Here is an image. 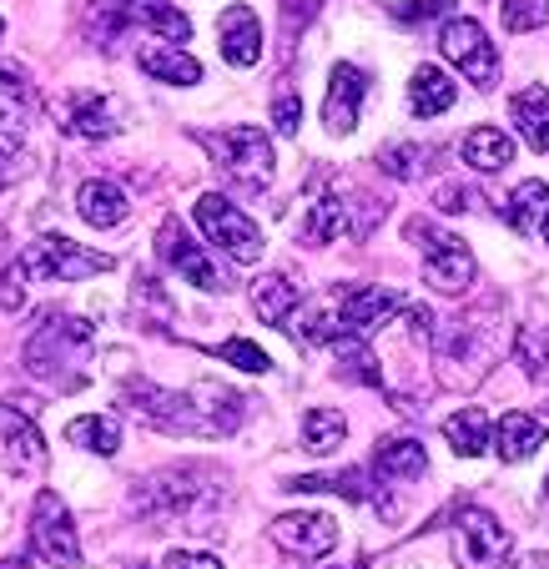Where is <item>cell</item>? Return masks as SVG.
<instances>
[{
	"label": "cell",
	"mask_w": 549,
	"mask_h": 569,
	"mask_svg": "<svg viewBox=\"0 0 549 569\" xmlns=\"http://www.w3.org/2000/svg\"><path fill=\"white\" fill-rule=\"evenodd\" d=\"M91 353V322L87 318H71V312H46L41 328L31 333L26 343V368L36 378H51L61 388H76L81 378L71 368H81V358Z\"/></svg>",
	"instance_id": "1"
},
{
	"label": "cell",
	"mask_w": 549,
	"mask_h": 569,
	"mask_svg": "<svg viewBox=\"0 0 549 569\" xmlns=\"http://www.w3.org/2000/svg\"><path fill=\"white\" fill-rule=\"evenodd\" d=\"M453 565L459 569H515V539L489 509L469 505L453 515Z\"/></svg>",
	"instance_id": "2"
},
{
	"label": "cell",
	"mask_w": 549,
	"mask_h": 569,
	"mask_svg": "<svg viewBox=\"0 0 549 569\" xmlns=\"http://www.w3.org/2000/svg\"><path fill=\"white\" fill-rule=\"evenodd\" d=\"M207 157L222 167L227 177H238L242 187H268L272 182V141L258 127H227V131H202Z\"/></svg>",
	"instance_id": "3"
},
{
	"label": "cell",
	"mask_w": 549,
	"mask_h": 569,
	"mask_svg": "<svg viewBox=\"0 0 549 569\" xmlns=\"http://www.w3.org/2000/svg\"><path fill=\"white\" fill-rule=\"evenodd\" d=\"M202 499H207V469H197V463H177V469L151 473V479L137 489V515L167 525V519H187Z\"/></svg>",
	"instance_id": "4"
},
{
	"label": "cell",
	"mask_w": 549,
	"mask_h": 569,
	"mask_svg": "<svg viewBox=\"0 0 549 569\" xmlns=\"http://www.w3.org/2000/svg\"><path fill=\"white\" fill-rule=\"evenodd\" d=\"M197 227L207 232V242L212 248H222L232 262H258L262 258V232L258 222H252L242 207H232L222 192H202L197 197Z\"/></svg>",
	"instance_id": "5"
},
{
	"label": "cell",
	"mask_w": 549,
	"mask_h": 569,
	"mask_svg": "<svg viewBox=\"0 0 549 569\" xmlns=\"http://www.w3.org/2000/svg\"><path fill=\"white\" fill-rule=\"evenodd\" d=\"M21 268H26V278H46V282H87V278L111 272V258L81 248L71 237H36L31 248L21 252Z\"/></svg>",
	"instance_id": "6"
},
{
	"label": "cell",
	"mask_w": 549,
	"mask_h": 569,
	"mask_svg": "<svg viewBox=\"0 0 549 569\" xmlns=\"http://www.w3.org/2000/svg\"><path fill=\"white\" fill-rule=\"evenodd\" d=\"M439 51L449 66H459L463 81H475V87H495L499 81V51L489 46L485 26L469 21V16H449V21H443Z\"/></svg>",
	"instance_id": "7"
},
{
	"label": "cell",
	"mask_w": 549,
	"mask_h": 569,
	"mask_svg": "<svg viewBox=\"0 0 549 569\" xmlns=\"http://www.w3.org/2000/svg\"><path fill=\"white\" fill-rule=\"evenodd\" d=\"M31 555L46 559L51 569H76L81 565V539H76L71 509L61 505V495H36L31 509Z\"/></svg>",
	"instance_id": "8"
},
{
	"label": "cell",
	"mask_w": 549,
	"mask_h": 569,
	"mask_svg": "<svg viewBox=\"0 0 549 569\" xmlns=\"http://www.w3.org/2000/svg\"><path fill=\"white\" fill-rule=\"evenodd\" d=\"M409 237L423 242V278L439 292H463L475 282V252L463 248V237L439 232V227H429V222H413Z\"/></svg>",
	"instance_id": "9"
},
{
	"label": "cell",
	"mask_w": 549,
	"mask_h": 569,
	"mask_svg": "<svg viewBox=\"0 0 549 569\" xmlns=\"http://www.w3.org/2000/svg\"><path fill=\"white\" fill-rule=\"evenodd\" d=\"M403 308H409V298H403L399 288H338V298H333V312L348 338L378 333V328H383L388 318H399Z\"/></svg>",
	"instance_id": "10"
},
{
	"label": "cell",
	"mask_w": 549,
	"mask_h": 569,
	"mask_svg": "<svg viewBox=\"0 0 549 569\" xmlns=\"http://www.w3.org/2000/svg\"><path fill=\"white\" fill-rule=\"evenodd\" d=\"M157 252H162L167 268H172L177 278H187L192 288H202V292H222L227 288L222 272H217V262L207 258V248H197L177 217H167L162 222V232H157Z\"/></svg>",
	"instance_id": "11"
},
{
	"label": "cell",
	"mask_w": 549,
	"mask_h": 569,
	"mask_svg": "<svg viewBox=\"0 0 549 569\" xmlns=\"http://www.w3.org/2000/svg\"><path fill=\"white\" fill-rule=\"evenodd\" d=\"M272 539L298 559H323L338 549V519L318 515V509H298V515L272 519Z\"/></svg>",
	"instance_id": "12"
},
{
	"label": "cell",
	"mask_w": 549,
	"mask_h": 569,
	"mask_svg": "<svg viewBox=\"0 0 549 569\" xmlns=\"http://www.w3.org/2000/svg\"><path fill=\"white\" fill-rule=\"evenodd\" d=\"M0 453H6V473H16V479H31L46 469V439L31 423V413L0 409Z\"/></svg>",
	"instance_id": "13"
},
{
	"label": "cell",
	"mask_w": 549,
	"mask_h": 569,
	"mask_svg": "<svg viewBox=\"0 0 549 569\" xmlns=\"http://www.w3.org/2000/svg\"><path fill=\"white\" fill-rule=\"evenodd\" d=\"M363 97H368V76L358 71L353 61L333 66V76H328V97H323V127L333 131V137H348V131H358Z\"/></svg>",
	"instance_id": "14"
},
{
	"label": "cell",
	"mask_w": 549,
	"mask_h": 569,
	"mask_svg": "<svg viewBox=\"0 0 549 569\" xmlns=\"http://www.w3.org/2000/svg\"><path fill=\"white\" fill-rule=\"evenodd\" d=\"M217 41H222V61L252 71L262 61V21L252 6H227L222 21H217Z\"/></svg>",
	"instance_id": "15"
},
{
	"label": "cell",
	"mask_w": 549,
	"mask_h": 569,
	"mask_svg": "<svg viewBox=\"0 0 549 569\" xmlns=\"http://www.w3.org/2000/svg\"><path fill=\"white\" fill-rule=\"evenodd\" d=\"M61 127L71 137H87V141H101V137H117L121 131V101L117 97H101V91H81L61 107Z\"/></svg>",
	"instance_id": "16"
},
{
	"label": "cell",
	"mask_w": 549,
	"mask_h": 569,
	"mask_svg": "<svg viewBox=\"0 0 549 569\" xmlns=\"http://www.w3.org/2000/svg\"><path fill=\"white\" fill-rule=\"evenodd\" d=\"M348 212H353V207H348L338 192H318L298 217V242H308V248L338 242V237L348 232Z\"/></svg>",
	"instance_id": "17"
},
{
	"label": "cell",
	"mask_w": 549,
	"mask_h": 569,
	"mask_svg": "<svg viewBox=\"0 0 549 569\" xmlns=\"http://www.w3.org/2000/svg\"><path fill=\"white\" fill-rule=\"evenodd\" d=\"M429 473V453L419 439H383L373 449V479L378 483H413Z\"/></svg>",
	"instance_id": "18"
},
{
	"label": "cell",
	"mask_w": 549,
	"mask_h": 569,
	"mask_svg": "<svg viewBox=\"0 0 549 569\" xmlns=\"http://www.w3.org/2000/svg\"><path fill=\"white\" fill-rule=\"evenodd\" d=\"M535 449H545V419H535V413L515 409V413H505V419L495 423V453H499L505 463L535 459Z\"/></svg>",
	"instance_id": "19"
},
{
	"label": "cell",
	"mask_w": 549,
	"mask_h": 569,
	"mask_svg": "<svg viewBox=\"0 0 549 569\" xmlns=\"http://www.w3.org/2000/svg\"><path fill=\"white\" fill-rule=\"evenodd\" d=\"M76 212H81V222H91V227H121L131 217V202L117 182L91 177V182L76 187Z\"/></svg>",
	"instance_id": "20"
},
{
	"label": "cell",
	"mask_w": 549,
	"mask_h": 569,
	"mask_svg": "<svg viewBox=\"0 0 549 569\" xmlns=\"http://www.w3.org/2000/svg\"><path fill=\"white\" fill-rule=\"evenodd\" d=\"M302 308V288L282 272H268V278L252 282V312H258L268 328H288L292 312Z\"/></svg>",
	"instance_id": "21"
},
{
	"label": "cell",
	"mask_w": 549,
	"mask_h": 569,
	"mask_svg": "<svg viewBox=\"0 0 549 569\" xmlns=\"http://www.w3.org/2000/svg\"><path fill=\"white\" fill-rule=\"evenodd\" d=\"M137 66L151 81H167V87H197V81H202V61L187 56L182 46H147V51L137 56Z\"/></svg>",
	"instance_id": "22"
},
{
	"label": "cell",
	"mask_w": 549,
	"mask_h": 569,
	"mask_svg": "<svg viewBox=\"0 0 549 569\" xmlns=\"http://www.w3.org/2000/svg\"><path fill=\"white\" fill-rule=\"evenodd\" d=\"M121 16H127V26H147V31L167 36L172 46H182L192 36V21L177 11L172 0H121Z\"/></svg>",
	"instance_id": "23"
},
{
	"label": "cell",
	"mask_w": 549,
	"mask_h": 569,
	"mask_svg": "<svg viewBox=\"0 0 549 569\" xmlns=\"http://www.w3.org/2000/svg\"><path fill=\"white\" fill-rule=\"evenodd\" d=\"M453 101H459V87H453L439 66H419V71H413V81H409V111L413 117H443Z\"/></svg>",
	"instance_id": "24"
},
{
	"label": "cell",
	"mask_w": 549,
	"mask_h": 569,
	"mask_svg": "<svg viewBox=\"0 0 549 569\" xmlns=\"http://www.w3.org/2000/svg\"><path fill=\"white\" fill-rule=\"evenodd\" d=\"M463 161L475 167V172H505L509 161H515V137L499 127H475L463 137Z\"/></svg>",
	"instance_id": "25"
},
{
	"label": "cell",
	"mask_w": 549,
	"mask_h": 569,
	"mask_svg": "<svg viewBox=\"0 0 549 569\" xmlns=\"http://www.w3.org/2000/svg\"><path fill=\"white\" fill-rule=\"evenodd\" d=\"M509 117H515L519 137L529 141L535 151H549V91L545 87H529L509 97Z\"/></svg>",
	"instance_id": "26"
},
{
	"label": "cell",
	"mask_w": 549,
	"mask_h": 569,
	"mask_svg": "<svg viewBox=\"0 0 549 569\" xmlns=\"http://www.w3.org/2000/svg\"><path fill=\"white\" fill-rule=\"evenodd\" d=\"M66 443H71V449H87V453L111 459V453L121 449V419H117V413H87V419H71V423H66Z\"/></svg>",
	"instance_id": "27"
},
{
	"label": "cell",
	"mask_w": 549,
	"mask_h": 569,
	"mask_svg": "<svg viewBox=\"0 0 549 569\" xmlns=\"http://www.w3.org/2000/svg\"><path fill=\"white\" fill-rule=\"evenodd\" d=\"M348 439V419L338 409H308L302 413V449L308 453H338Z\"/></svg>",
	"instance_id": "28"
},
{
	"label": "cell",
	"mask_w": 549,
	"mask_h": 569,
	"mask_svg": "<svg viewBox=\"0 0 549 569\" xmlns=\"http://www.w3.org/2000/svg\"><path fill=\"white\" fill-rule=\"evenodd\" d=\"M443 439H449V449L459 459H479L489 449V419L479 409H463L453 419H443Z\"/></svg>",
	"instance_id": "29"
},
{
	"label": "cell",
	"mask_w": 549,
	"mask_h": 569,
	"mask_svg": "<svg viewBox=\"0 0 549 569\" xmlns=\"http://www.w3.org/2000/svg\"><path fill=\"white\" fill-rule=\"evenodd\" d=\"M545 212H549V187L545 182H519L515 197H509V227L529 237V232H539Z\"/></svg>",
	"instance_id": "30"
},
{
	"label": "cell",
	"mask_w": 549,
	"mask_h": 569,
	"mask_svg": "<svg viewBox=\"0 0 549 569\" xmlns=\"http://www.w3.org/2000/svg\"><path fill=\"white\" fill-rule=\"evenodd\" d=\"M292 495H343L353 505L368 499V473L363 469H343V473H328V479H292L288 483Z\"/></svg>",
	"instance_id": "31"
},
{
	"label": "cell",
	"mask_w": 549,
	"mask_h": 569,
	"mask_svg": "<svg viewBox=\"0 0 549 569\" xmlns=\"http://www.w3.org/2000/svg\"><path fill=\"white\" fill-rule=\"evenodd\" d=\"M333 353H338V368H343L348 378H358V383H368V388H383V373H378V363H373V353H368V343L363 338H338L333 343Z\"/></svg>",
	"instance_id": "32"
},
{
	"label": "cell",
	"mask_w": 549,
	"mask_h": 569,
	"mask_svg": "<svg viewBox=\"0 0 549 569\" xmlns=\"http://www.w3.org/2000/svg\"><path fill=\"white\" fill-rule=\"evenodd\" d=\"M515 363L525 368L529 378H549V328L539 333V328H525V333L515 338Z\"/></svg>",
	"instance_id": "33"
},
{
	"label": "cell",
	"mask_w": 549,
	"mask_h": 569,
	"mask_svg": "<svg viewBox=\"0 0 549 569\" xmlns=\"http://www.w3.org/2000/svg\"><path fill=\"white\" fill-rule=\"evenodd\" d=\"M499 16H505V31L529 36L549 21V0H499Z\"/></svg>",
	"instance_id": "34"
},
{
	"label": "cell",
	"mask_w": 549,
	"mask_h": 569,
	"mask_svg": "<svg viewBox=\"0 0 549 569\" xmlns=\"http://www.w3.org/2000/svg\"><path fill=\"white\" fill-rule=\"evenodd\" d=\"M217 358H222V363H232V368H242V373H268L272 368V358L262 353L258 343H248V338H227L222 348H212Z\"/></svg>",
	"instance_id": "35"
},
{
	"label": "cell",
	"mask_w": 549,
	"mask_h": 569,
	"mask_svg": "<svg viewBox=\"0 0 549 569\" xmlns=\"http://www.w3.org/2000/svg\"><path fill=\"white\" fill-rule=\"evenodd\" d=\"M378 167H383L388 177H413L423 167V147L419 141H393V147L378 151Z\"/></svg>",
	"instance_id": "36"
},
{
	"label": "cell",
	"mask_w": 549,
	"mask_h": 569,
	"mask_svg": "<svg viewBox=\"0 0 549 569\" xmlns=\"http://www.w3.org/2000/svg\"><path fill=\"white\" fill-rule=\"evenodd\" d=\"M26 282H31V278H26L21 258H16L11 268L0 272V308H6V312H21L26 308Z\"/></svg>",
	"instance_id": "37"
},
{
	"label": "cell",
	"mask_w": 549,
	"mask_h": 569,
	"mask_svg": "<svg viewBox=\"0 0 549 569\" xmlns=\"http://www.w3.org/2000/svg\"><path fill=\"white\" fill-rule=\"evenodd\" d=\"M272 127H278L282 137H298V127H302V101H298V91H278V97H272Z\"/></svg>",
	"instance_id": "38"
},
{
	"label": "cell",
	"mask_w": 549,
	"mask_h": 569,
	"mask_svg": "<svg viewBox=\"0 0 549 569\" xmlns=\"http://www.w3.org/2000/svg\"><path fill=\"white\" fill-rule=\"evenodd\" d=\"M433 202H439L443 212H475L479 192H475V187H459V182H453V187H439V197H433Z\"/></svg>",
	"instance_id": "39"
},
{
	"label": "cell",
	"mask_w": 549,
	"mask_h": 569,
	"mask_svg": "<svg viewBox=\"0 0 549 569\" xmlns=\"http://www.w3.org/2000/svg\"><path fill=\"white\" fill-rule=\"evenodd\" d=\"M443 6H449V0H409V6H393V21H403V26L433 21V16H439Z\"/></svg>",
	"instance_id": "40"
},
{
	"label": "cell",
	"mask_w": 549,
	"mask_h": 569,
	"mask_svg": "<svg viewBox=\"0 0 549 569\" xmlns=\"http://www.w3.org/2000/svg\"><path fill=\"white\" fill-rule=\"evenodd\" d=\"M162 569H222V559L202 555V549H172V555L162 559Z\"/></svg>",
	"instance_id": "41"
},
{
	"label": "cell",
	"mask_w": 549,
	"mask_h": 569,
	"mask_svg": "<svg viewBox=\"0 0 549 569\" xmlns=\"http://www.w3.org/2000/svg\"><path fill=\"white\" fill-rule=\"evenodd\" d=\"M21 147V111L0 101V157H11Z\"/></svg>",
	"instance_id": "42"
},
{
	"label": "cell",
	"mask_w": 549,
	"mask_h": 569,
	"mask_svg": "<svg viewBox=\"0 0 549 569\" xmlns=\"http://www.w3.org/2000/svg\"><path fill=\"white\" fill-rule=\"evenodd\" d=\"M312 11H318V0H282V26L298 31V21H308Z\"/></svg>",
	"instance_id": "43"
},
{
	"label": "cell",
	"mask_w": 549,
	"mask_h": 569,
	"mask_svg": "<svg viewBox=\"0 0 549 569\" xmlns=\"http://www.w3.org/2000/svg\"><path fill=\"white\" fill-rule=\"evenodd\" d=\"M26 91V76L11 71V66H0V97H21Z\"/></svg>",
	"instance_id": "44"
},
{
	"label": "cell",
	"mask_w": 549,
	"mask_h": 569,
	"mask_svg": "<svg viewBox=\"0 0 549 569\" xmlns=\"http://www.w3.org/2000/svg\"><path fill=\"white\" fill-rule=\"evenodd\" d=\"M0 569H26V555H11V559H0Z\"/></svg>",
	"instance_id": "45"
},
{
	"label": "cell",
	"mask_w": 549,
	"mask_h": 569,
	"mask_svg": "<svg viewBox=\"0 0 549 569\" xmlns=\"http://www.w3.org/2000/svg\"><path fill=\"white\" fill-rule=\"evenodd\" d=\"M539 232H545V248H549V212H545V222H539Z\"/></svg>",
	"instance_id": "46"
},
{
	"label": "cell",
	"mask_w": 549,
	"mask_h": 569,
	"mask_svg": "<svg viewBox=\"0 0 549 569\" xmlns=\"http://www.w3.org/2000/svg\"><path fill=\"white\" fill-rule=\"evenodd\" d=\"M535 569H549V555H535Z\"/></svg>",
	"instance_id": "47"
},
{
	"label": "cell",
	"mask_w": 549,
	"mask_h": 569,
	"mask_svg": "<svg viewBox=\"0 0 549 569\" xmlns=\"http://www.w3.org/2000/svg\"><path fill=\"white\" fill-rule=\"evenodd\" d=\"M545 499H549V479H545Z\"/></svg>",
	"instance_id": "48"
},
{
	"label": "cell",
	"mask_w": 549,
	"mask_h": 569,
	"mask_svg": "<svg viewBox=\"0 0 549 569\" xmlns=\"http://www.w3.org/2000/svg\"><path fill=\"white\" fill-rule=\"evenodd\" d=\"M545 419H549V403H545Z\"/></svg>",
	"instance_id": "49"
},
{
	"label": "cell",
	"mask_w": 549,
	"mask_h": 569,
	"mask_svg": "<svg viewBox=\"0 0 549 569\" xmlns=\"http://www.w3.org/2000/svg\"><path fill=\"white\" fill-rule=\"evenodd\" d=\"M131 569H147V565H131Z\"/></svg>",
	"instance_id": "50"
},
{
	"label": "cell",
	"mask_w": 549,
	"mask_h": 569,
	"mask_svg": "<svg viewBox=\"0 0 549 569\" xmlns=\"http://www.w3.org/2000/svg\"><path fill=\"white\" fill-rule=\"evenodd\" d=\"M0 31H6V21H0Z\"/></svg>",
	"instance_id": "51"
}]
</instances>
